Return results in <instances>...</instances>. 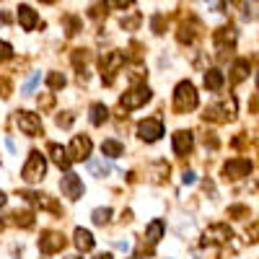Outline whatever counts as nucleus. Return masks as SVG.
I'll list each match as a JSON object with an SVG mask.
<instances>
[{
    "label": "nucleus",
    "mask_w": 259,
    "mask_h": 259,
    "mask_svg": "<svg viewBox=\"0 0 259 259\" xmlns=\"http://www.w3.org/2000/svg\"><path fill=\"white\" fill-rule=\"evenodd\" d=\"M45 174H47V161H45V156H41L39 150H31L29 161L24 163V168H21V179H24L26 184H36V182L45 179Z\"/></svg>",
    "instance_id": "obj_1"
},
{
    "label": "nucleus",
    "mask_w": 259,
    "mask_h": 259,
    "mask_svg": "<svg viewBox=\"0 0 259 259\" xmlns=\"http://www.w3.org/2000/svg\"><path fill=\"white\" fill-rule=\"evenodd\" d=\"M197 106V91L189 80H182L177 89H174V112L179 114H187Z\"/></svg>",
    "instance_id": "obj_2"
},
{
    "label": "nucleus",
    "mask_w": 259,
    "mask_h": 259,
    "mask_svg": "<svg viewBox=\"0 0 259 259\" xmlns=\"http://www.w3.org/2000/svg\"><path fill=\"white\" fill-rule=\"evenodd\" d=\"M124 60H127V55L119 52V50L106 52V55L101 57V78H104V85H112V83H114V75L119 73V68L124 65Z\"/></svg>",
    "instance_id": "obj_3"
},
{
    "label": "nucleus",
    "mask_w": 259,
    "mask_h": 259,
    "mask_svg": "<svg viewBox=\"0 0 259 259\" xmlns=\"http://www.w3.org/2000/svg\"><path fill=\"white\" fill-rule=\"evenodd\" d=\"M150 96H153V94H150V89H148V85H135V89H130L122 99H119V106H122V109H138V106H143V104H148L150 101Z\"/></svg>",
    "instance_id": "obj_4"
},
{
    "label": "nucleus",
    "mask_w": 259,
    "mask_h": 259,
    "mask_svg": "<svg viewBox=\"0 0 259 259\" xmlns=\"http://www.w3.org/2000/svg\"><path fill=\"white\" fill-rule=\"evenodd\" d=\"M16 122H18V127H21V133H24V135H29V138L41 135V119H39V114H34V112H16Z\"/></svg>",
    "instance_id": "obj_5"
},
{
    "label": "nucleus",
    "mask_w": 259,
    "mask_h": 259,
    "mask_svg": "<svg viewBox=\"0 0 259 259\" xmlns=\"http://www.w3.org/2000/svg\"><path fill=\"white\" fill-rule=\"evenodd\" d=\"M138 135H140V140H145V143H156V140L163 135V122H161L158 117L143 119V122L138 124Z\"/></svg>",
    "instance_id": "obj_6"
},
{
    "label": "nucleus",
    "mask_w": 259,
    "mask_h": 259,
    "mask_svg": "<svg viewBox=\"0 0 259 259\" xmlns=\"http://www.w3.org/2000/svg\"><path fill=\"white\" fill-rule=\"evenodd\" d=\"M60 189L68 200H80L83 197V179L78 174H73V171H68V174L60 179Z\"/></svg>",
    "instance_id": "obj_7"
},
{
    "label": "nucleus",
    "mask_w": 259,
    "mask_h": 259,
    "mask_svg": "<svg viewBox=\"0 0 259 259\" xmlns=\"http://www.w3.org/2000/svg\"><path fill=\"white\" fill-rule=\"evenodd\" d=\"M91 148H94V143H91L89 135H75L73 143H70V150H68V153H70V161H89Z\"/></svg>",
    "instance_id": "obj_8"
},
{
    "label": "nucleus",
    "mask_w": 259,
    "mask_h": 259,
    "mask_svg": "<svg viewBox=\"0 0 259 259\" xmlns=\"http://www.w3.org/2000/svg\"><path fill=\"white\" fill-rule=\"evenodd\" d=\"M249 174H251V161L249 158H231L223 166L226 179H241V177H249Z\"/></svg>",
    "instance_id": "obj_9"
},
{
    "label": "nucleus",
    "mask_w": 259,
    "mask_h": 259,
    "mask_svg": "<svg viewBox=\"0 0 259 259\" xmlns=\"http://www.w3.org/2000/svg\"><path fill=\"white\" fill-rule=\"evenodd\" d=\"M231 239H233V231H231L226 223H215V226H210V228L205 231L202 244H226V241H231Z\"/></svg>",
    "instance_id": "obj_10"
},
{
    "label": "nucleus",
    "mask_w": 259,
    "mask_h": 259,
    "mask_svg": "<svg viewBox=\"0 0 259 259\" xmlns=\"http://www.w3.org/2000/svg\"><path fill=\"white\" fill-rule=\"evenodd\" d=\"M39 249L45 254H55V251L65 249V236L57 233V231H45V233H41V239H39Z\"/></svg>",
    "instance_id": "obj_11"
},
{
    "label": "nucleus",
    "mask_w": 259,
    "mask_h": 259,
    "mask_svg": "<svg viewBox=\"0 0 259 259\" xmlns=\"http://www.w3.org/2000/svg\"><path fill=\"white\" fill-rule=\"evenodd\" d=\"M18 24L24 31H34L36 24H39V16L31 6H18Z\"/></svg>",
    "instance_id": "obj_12"
},
{
    "label": "nucleus",
    "mask_w": 259,
    "mask_h": 259,
    "mask_svg": "<svg viewBox=\"0 0 259 259\" xmlns=\"http://www.w3.org/2000/svg\"><path fill=\"white\" fill-rule=\"evenodd\" d=\"M194 145V138L192 133H187V130H179V133H174V153L177 156H187L189 150Z\"/></svg>",
    "instance_id": "obj_13"
},
{
    "label": "nucleus",
    "mask_w": 259,
    "mask_h": 259,
    "mask_svg": "<svg viewBox=\"0 0 259 259\" xmlns=\"http://www.w3.org/2000/svg\"><path fill=\"white\" fill-rule=\"evenodd\" d=\"M50 156H52V161H55V166H60V168H65V171H68L70 168V153H68V150H65L62 145H57V143H50Z\"/></svg>",
    "instance_id": "obj_14"
},
{
    "label": "nucleus",
    "mask_w": 259,
    "mask_h": 259,
    "mask_svg": "<svg viewBox=\"0 0 259 259\" xmlns=\"http://www.w3.org/2000/svg\"><path fill=\"white\" fill-rule=\"evenodd\" d=\"M233 45H236V31L233 29H218L215 31V47H218L221 52L233 50Z\"/></svg>",
    "instance_id": "obj_15"
},
{
    "label": "nucleus",
    "mask_w": 259,
    "mask_h": 259,
    "mask_svg": "<svg viewBox=\"0 0 259 259\" xmlns=\"http://www.w3.org/2000/svg\"><path fill=\"white\" fill-rule=\"evenodd\" d=\"M21 197H26L29 202H34L36 207H45V210H52V212H60V207L47 197V194H36V192H26V194H21Z\"/></svg>",
    "instance_id": "obj_16"
},
{
    "label": "nucleus",
    "mask_w": 259,
    "mask_h": 259,
    "mask_svg": "<svg viewBox=\"0 0 259 259\" xmlns=\"http://www.w3.org/2000/svg\"><path fill=\"white\" fill-rule=\"evenodd\" d=\"M73 239H75V246L80 249V251H91L94 249V236H91V231H85V228H75V233H73Z\"/></svg>",
    "instance_id": "obj_17"
},
{
    "label": "nucleus",
    "mask_w": 259,
    "mask_h": 259,
    "mask_svg": "<svg viewBox=\"0 0 259 259\" xmlns=\"http://www.w3.org/2000/svg\"><path fill=\"white\" fill-rule=\"evenodd\" d=\"M163 228H166L163 221L156 218L153 223L148 226V231H145V241H148V244H158V241H161V236H163Z\"/></svg>",
    "instance_id": "obj_18"
},
{
    "label": "nucleus",
    "mask_w": 259,
    "mask_h": 259,
    "mask_svg": "<svg viewBox=\"0 0 259 259\" xmlns=\"http://www.w3.org/2000/svg\"><path fill=\"white\" fill-rule=\"evenodd\" d=\"M101 153H104L106 158H119V156L124 153V145H122L119 140H104V143H101Z\"/></svg>",
    "instance_id": "obj_19"
},
{
    "label": "nucleus",
    "mask_w": 259,
    "mask_h": 259,
    "mask_svg": "<svg viewBox=\"0 0 259 259\" xmlns=\"http://www.w3.org/2000/svg\"><path fill=\"white\" fill-rule=\"evenodd\" d=\"M89 114H91V124H96V127L109 119V109H106V104H91Z\"/></svg>",
    "instance_id": "obj_20"
},
{
    "label": "nucleus",
    "mask_w": 259,
    "mask_h": 259,
    "mask_svg": "<svg viewBox=\"0 0 259 259\" xmlns=\"http://www.w3.org/2000/svg\"><path fill=\"white\" fill-rule=\"evenodd\" d=\"M205 85L210 91H221L223 89V73L221 70H207L205 73Z\"/></svg>",
    "instance_id": "obj_21"
},
{
    "label": "nucleus",
    "mask_w": 259,
    "mask_h": 259,
    "mask_svg": "<svg viewBox=\"0 0 259 259\" xmlns=\"http://www.w3.org/2000/svg\"><path fill=\"white\" fill-rule=\"evenodd\" d=\"M89 171H91V174L94 177H106V174H109V171H112V163L109 161H104V158H99V161H89Z\"/></svg>",
    "instance_id": "obj_22"
},
{
    "label": "nucleus",
    "mask_w": 259,
    "mask_h": 259,
    "mask_svg": "<svg viewBox=\"0 0 259 259\" xmlns=\"http://www.w3.org/2000/svg\"><path fill=\"white\" fill-rule=\"evenodd\" d=\"M91 221L96 223V226H106L112 221V207H96L94 212H91Z\"/></svg>",
    "instance_id": "obj_23"
},
{
    "label": "nucleus",
    "mask_w": 259,
    "mask_h": 259,
    "mask_svg": "<svg viewBox=\"0 0 259 259\" xmlns=\"http://www.w3.org/2000/svg\"><path fill=\"white\" fill-rule=\"evenodd\" d=\"M246 73H249V60H239L233 65V75H231V80L233 83H241L244 78H246Z\"/></svg>",
    "instance_id": "obj_24"
},
{
    "label": "nucleus",
    "mask_w": 259,
    "mask_h": 259,
    "mask_svg": "<svg viewBox=\"0 0 259 259\" xmlns=\"http://www.w3.org/2000/svg\"><path fill=\"white\" fill-rule=\"evenodd\" d=\"M13 223L21 226V228H31V226H34V215H31L29 210H24V212L18 210V212H13Z\"/></svg>",
    "instance_id": "obj_25"
},
{
    "label": "nucleus",
    "mask_w": 259,
    "mask_h": 259,
    "mask_svg": "<svg viewBox=\"0 0 259 259\" xmlns=\"http://www.w3.org/2000/svg\"><path fill=\"white\" fill-rule=\"evenodd\" d=\"M65 83H68V80H65V75H62V73H50V75H47V85H50V91L62 89Z\"/></svg>",
    "instance_id": "obj_26"
},
{
    "label": "nucleus",
    "mask_w": 259,
    "mask_h": 259,
    "mask_svg": "<svg viewBox=\"0 0 259 259\" xmlns=\"http://www.w3.org/2000/svg\"><path fill=\"white\" fill-rule=\"evenodd\" d=\"M122 26L124 29H138L140 26V13L133 11V16H130V18H122Z\"/></svg>",
    "instance_id": "obj_27"
},
{
    "label": "nucleus",
    "mask_w": 259,
    "mask_h": 259,
    "mask_svg": "<svg viewBox=\"0 0 259 259\" xmlns=\"http://www.w3.org/2000/svg\"><path fill=\"white\" fill-rule=\"evenodd\" d=\"M85 62H89V52H85V50H75V55H73V65L80 70V65H85Z\"/></svg>",
    "instance_id": "obj_28"
},
{
    "label": "nucleus",
    "mask_w": 259,
    "mask_h": 259,
    "mask_svg": "<svg viewBox=\"0 0 259 259\" xmlns=\"http://www.w3.org/2000/svg\"><path fill=\"white\" fill-rule=\"evenodd\" d=\"M39 80H41V73H34V75L24 83V89H21V91H24V94H31V91L36 89V83H39Z\"/></svg>",
    "instance_id": "obj_29"
},
{
    "label": "nucleus",
    "mask_w": 259,
    "mask_h": 259,
    "mask_svg": "<svg viewBox=\"0 0 259 259\" xmlns=\"http://www.w3.org/2000/svg\"><path fill=\"white\" fill-rule=\"evenodd\" d=\"M55 106V96L52 94H45V96H39V109L45 112V109H52Z\"/></svg>",
    "instance_id": "obj_30"
},
{
    "label": "nucleus",
    "mask_w": 259,
    "mask_h": 259,
    "mask_svg": "<svg viewBox=\"0 0 259 259\" xmlns=\"http://www.w3.org/2000/svg\"><path fill=\"white\" fill-rule=\"evenodd\" d=\"M13 57V47L8 45V41H0V62H6Z\"/></svg>",
    "instance_id": "obj_31"
},
{
    "label": "nucleus",
    "mask_w": 259,
    "mask_h": 259,
    "mask_svg": "<svg viewBox=\"0 0 259 259\" xmlns=\"http://www.w3.org/2000/svg\"><path fill=\"white\" fill-rule=\"evenodd\" d=\"M228 215H231V218H241V215H249V210H246L244 205H233V207L228 210Z\"/></svg>",
    "instance_id": "obj_32"
},
{
    "label": "nucleus",
    "mask_w": 259,
    "mask_h": 259,
    "mask_svg": "<svg viewBox=\"0 0 259 259\" xmlns=\"http://www.w3.org/2000/svg\"><path fill=\"white\" fill-rule=\"evenodd\" d=\"M150 26H153V31H156V34H163V16H153Z\"/></svg>",
    "instance_id": "obj_33"
},
{
    "label": "nucleus",
    "mask_w": 259,
    "mask_h": 259,
    "mask_svg": "<svg viewBox=\"0 0 259 259\" xmlns=\"http://www.w3.org/2000/svg\"><path fill=\"white\" fill-rule=\"evenodd\" d=\"M70 124H73V114L65 112V114H60V117H57V127H70Z\"/></svg>",
    "instance_id": "obj_34"
},
{
    "label": "nucleus",
    "mask_w": 259,
    "mask_h": 259,
    "mask_svg": "<svg viewBox=\"0 0 259 259\" xmlns=\"http://www.w3.org/2000/svg\"><path fill=\"white\" fill-rule=\"evenodd\" d=\"M0 96H3V99H8V96H11V80H8V78L0 80Z\"/></svg>",
    "instance_id": "obj_35"
},
{
    "label": "nucleus",
    "mask_w": 259,
    "mask_h": 259,
    "mask_svg": "<svg viewBox=\"0 0 259 259\" xmlns=\"http://www.w3.org/2000/svg\"><path fill=\"white\" fill-rule=\"evenodd\" d=\"M246 236L251 241H259V223H254V226H249V231H246Z\"/></svg>",
    "instance_id": "obj_36"
},
{
    "label": "nucleus",
    "mask_w": 259,
    "mask_h": 259,
    "mask_svg": "<svg viewBox=\"0 0 259 259\" xmlns=\"http://www.w3.org/2000/svg\"><path fill=\"white\" fill-rule=\"evenodd\" d=\"M182 182H184V184H194V182H197L194 171H184V174H182Z\"/></svg>",
    "instance_id": "obj_37"
},
{
    "label": "nucleus",
    "mask_w": 259,
    "mask_h": 259,
    "mask_svg": "<svg viewBox=\"0 0 259 259\" xmlns=\"http://www.w3.org/2000/svg\"><path fill=\"white\" fill-rule=\"evenodd\" d=\"M114 246H117L119 251H130V241H117Z\"/></svg>",
    "instance_id": "obj_38"
},
{
    "label": "nucleus",
    "mask_w": 259,
    "mask_h": 259,
    "mask_svg": "<svg viewBox=\"0 0 259 259\" xmlns=\"http://www.w3.org/2000/svg\"><path fill=\"white\" fill-rule=\"evenodd\" d=\"M6 200H8V197H6V192H3V189H0V207H3V205H6Z\"/></svg>",
    "instance_id": "obj_39"
},
{
    "label": "nucleus",
    "mask_w": 259,
    "mask_h": 259,
    "mask_svg": "<svg viewBox=\"0 0 259 259\" xmlns=\"http://www.w3.org/2000/svg\"><path fill=\"white\" fill-rule=\"evenodd\" d=\"M8 21H11V18H8V13H0V24H8Z\"/></svg>",
    "instance_id": "obj_40"
},
{
    "label": "nucleus",
    "mask_w": 259,
    "mask_h": 259,
    "mask_svg": "<svg viewBox=\"0 0 259 259\" xmlns=\"http://www.w3.org/2000/svg\"><path fill=\"white\" fill-rule=\"evenodd\" d=\"M94 259H112V254H96Z\"/></svg>",
    "instance_id": "obj_41"
},
{
    "label": "nucleus",
    "mask_w": 259,
    "mask_h": 259,
    "mask_svg": "<svg viewBox=\"0 0 259 259\" xmlns=\"http://www.w3.org/2000/svg\"><path fill=\"white\" fill-rule=\"evenodd\" d=\"M256 85H259V73H256Z\"/></svg>",
    "instance_id": "obj_42"
},
{
    "label": "nucleus",
    "mask_w": 259,
    "mask_h": 259,
    "mask_svg": "<svg viewBox=\"0 0 259 259\" xmlns=\"http://www.w3.org/2000/svg\"><path fill=\"white\" fill-rule=\"evenodd\" d=\"M68 259H80V256H68Z\"/></svg>",
    "instance_id": "obj_43"
}]
</instances>
